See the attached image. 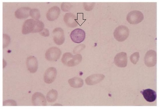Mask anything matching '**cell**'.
<instances>
[{"mask_svg": "<svg viewBox=\"0 0 160 109\" xmlns=\"http://www.w3.org/2000/svg\"><path fill=\"white\" fill-rule=\"evenodd\" d=\"M62 52L60 49L56 47H52L48 49L45 53V58L50 61H57L61 55Z\"/></svg>", "mask_w": 160, "mask_h": 109, "instance_id": "277c9868", "label": "cell"}, {"mask_svg": "<svg viewBox=\"0 0 160 109\" xmlns=\"http://www.w3.org/2000/svg\"><path fill=\"white\" fill-rule=\"evenodd\" d=\"M32 103L34 106H46V99L42 94L36 92L33 94L32 99Z\"/></svg>", "mask_w": 160, "mask_h": 109, "instance_id": "8fae6325", "label": "cell"}, {"mask_svg": "<svg viewBox=\"0 0 160 109\" xmlns=\"http://www.w3.org/2000/svg\"><path fill=\"white\" fill-rule=\"evenodd\" d=\"M26 65L28 70L31 73H35L37 71L38 64L37 59L35 57L31 56L28 58Z\"/></svg>", "mask_w": 160, "mask_h": 109, "instance_id": "7c38bea8", "label": "cell"}, {"mask_svg": "<svg viewBox=\"0 0 160 109\" xmlns=\"http://www.w3.org/2000/svg\"><path fill=\"white\" fill-rule=\"evenodd\" d=\"M60 13V8L57 6H54L50 8L46 14V17L48 21H54L59 17Z\"/></svg>", "mask_w": 160, "mask_h": 109, "instance_id": "9a60e30c", "label": "cell"}, {"mask_svg": "<svg viewBox=\"0 0 160 109\" xmlns=\"http://www.w3.org/2000/svg\"><path fill=\"white\" fill-rule=\"evenodd\" d=\"M85 46L84 44H80L76 47L74 49L73 52L74 54L80 52L85 48Z\"/></svg>", "mask_w": 160, "mask_h": 109, "instance_id": "4316f807", "label": "cell"}, {"mask_svg": "<svg viewBox=\"0 0 160 109\" xmlns=\"http://www.w3.org/2000/svg\"><path fill=\"white\" fill-rule=\"evenodd\" d=\"M145 65L148 67H152L156 65L157 62V52L152 49L148 51L144 58Z\"/></svg>", "mask_w": 160, "mask_h": 109, "instance_id": "5b68a950", "label": "cell"}, {"mask_svg": "<svg viewBox=\"0 0 160 109\" xmlns=\"http://www.w3.org/2000/svg\"><path fill=\"white\" fill-rule=\"evenodd\" d=\"M35 21L33 19H27L24 23L22 29V33L27 34L32 32L35 27Z\"/></svg>", "mask_w": 160, "mask_h": 109, "instance_id": "5bb4252c", "label": "cell"}, {"mask_svg": "<svg viewBox=\"0 0 160 109\" xmlns=\"http://www.w3.org/2000/svg\"><path fill=\"white\" fill-rule=\"evenodd\" d=\"M40 34L42 36L45 37L49 36L50 34L49 30L47 29H43Z\"/></svg>", "mask_w": 160, "mask_h": 109, "instance_id": "83f0119b", "label": "cell"}, {"mask_svg": "<svg viewBox=\"0 0 160 109\" xmlns=\"http://www.w3.org/2000/svg\"><path fill=\"white\" fill-rule=\"evenodd\" d=\"M53 39L55 43L58 45H62L65 41L64 32L60 28H55L52 32Z\"/></svg>", "mask_w": 160, "mask_h": 109, "instance_id": "ba28073f", "label": "cell"}, {"mask_svg": "<svg viewBox=\"0 0 160 109\" xmlns=\"http://www.w3.org/2000/svg\"><path fill=\"white\" fill-rule=\"evenodd\" d=\"M114 63L116 66L120 68L127 65L128 57L127 53L122 52L118 53L114 57Z\"/></svg>", "mask_w": 160, "mask_h": 109, "instance_id": "52a82bcc", "label": "cell"}, {"mask_svg": "<svg viewBox=\"0 0 160 109\" xmlns=\"http://www.w3.org/2000/svg\"><path fill=\"white\" fill-rule=\"evenodd\" d=\"M140 92L143 95L145 100L149 102H152L156 100L157 97V93L156 91L148 89L143 90Z\"/></svg>", "mask_w": 160, "mask_h": 109, "instance_id": "2e32d148", "label": "cell"}, {"mask_svg": "<svg viewBox=\"0 0 160 109\" xmlns=\"http://www.w3.org/2000/svg\"><path fill=\"white\" fill-rule=\"evenodd\" d=\"M82 59V56L80 54L73 55L71 53L67 52L63 54L61 60L64 65L71 67L78 65L81 62Z\"/></svg>", "mask_w": 160, "mask_h": 109, "instance_id": "6da1fadb", "label": "cell"}, {"mask_svg": "<svg viewBox=\"0 0 160 109\" xmlns=\"http://www.w3.org/2000/svg\"><path fill=\"white\" fill-rule=\"evenodd\" d=\"M70 36L72 41L76 43H80L84 40L86 33L83 29H76L71 32Z\"/></svg>", "mask_w": 160, "mask_h": 109, "instance_id": "8992f818", "label": "cell"}, {"mask_svg": "<svg viewBox=\"0 0 160 109\" xmlns=\"http://www.w3.org/2000/svg\"><path fill=\"white\" fill-rule=\"evenodd\" d=\"M31 9L30 8L28 7L19 8L15 12V16L19 19L27 18L30 16Z\"/></svg>", "mask_w": 160, "mask_h": 109, "instance_id": "e0dca14e", "label": "cell"}, {"mask_svg": "<svg viewBox=\"0 0 160 109\" xmlns=\"http://www.w3.org/2000/svg\"><path fill=\"white\" fill-rule=\"evenodd\" d=\"M72 7V5L69 3H63L61 5V9L64 12H69Z\"/></svg>", "mask_w": 160, "mask_h": 109, "instance_id": "7402d4cb", "label": "cell"}, {"mask_svg": "<svg viewBox=\"0 0 160 109\" xmlns=\"http://www.w3.org/2000/svg\"><path fill=\"white\" fill-rule=\"evenodd\" d=\"M3 106H17V104L15 101L9 100L3 102Z\"/></svg>", "mask_w": 160, "mask_h": 109, "instance_id": "484cf974", "label": "cell"}, {"mask_svg": "<svg viewBox=\"0 0 160 109\" xmlns=\"http://www.w3.org/2000/svg\"><path fill=\"white\" fill-rule=\"evenodd\" d=\"M57 74L56 69L53 67L48 68L45 71L44 75L45 82L48 84H50L54 82L56 78Z\"/></svg>", "mask_w": 160, "mask_h": 109, "instance_id": "30bf717a", "label": "cell"}, {"mask_svg": "<svg viewBox=\"0 0 160 109\" xmlns=\"http://www.w3.org/2000/svg\"><path fill=\"white\" fill-rule=\"evenodd\" d=\"M68 83L72 87L76 88L82 87L84 84L83 79L78 77H74L69 79Z\"/></svg>", "mask_w": 160, "mask_h": 109, "instance_id": "ac0fdd59", "label": "cell"}, {"mask_svg": "<svg viewBox=\"0 0 160 109\" xmlns=\"http://www.w3.org/2000/svg\"><path fill=\"white\" fill-rule=\"evenodd\" d=\"M44 28V24L41 21H35L34 29L32 33H40Z\"/></svg>", "mask_w": 160, "mask_h": 109, "instance_id": "ffe728a7", "label": "cell"}, {"mask_svg": "<svg viewBox=\"0 0 160 109\" xmlns=\"http://www.w3.org/2000/svg\"><path fill=\"white\" fill-rule=\"evenodd\" d=\"M139 58V54L138 52L133 54L130 57V60L134 64H136L138 61Z\"/></svg>", "mask_w": 160, "mask_h": 109, "instance_id": "603a6c76", "label": "cell"}, {"mask_svg": "<svg viewBox=\"0 0 160 109\" xmlns=\"http://www.w3.org/2000/svg\"><path fill=\"white\" fill-rule=\"evenodd\" d=\"M30 16L36 21H37L41 17L40 11L38 9H31L30 12Z\"/></svg>", "mask_w": 160, "mask_h": 109, "instance_id": "44dd1931", "label": "cell"}, {"mask_svg": "<svg viewBox=\"0 0 160 109\" xmlns=\"http://www.w3.org/2000/svg\"><path fill=\"white\" fill-rule=\"evenodd\" d=\"M3 48L6 47L10 42V39L8 36L6 34H3Z\"/></svg>", "mask_w": 160, "mask_h": 109, "instance_id": "d4e9b609", "label": "cell"}, {"mask_svg": "<svg viewBox=\"0 0 160 109\" xmlns=\"http://www.w3.org/2000/svg\"><path fill=\"white\" fill-rule=\"evenodd\" d=\"M64 20L67 26L71 28L76 27L79 24L77 17L71 13H67L65 15Z\"/></svg>", "mask_w": 160, "mask_h": 109, "instance_id": "9c48e42d", "label": "cell"}, {"mask_svg": "<svg viewBox=\"0 0 160 109\" xmlns=\"http://www.w3.org/2000/svg\"><path fill=\"white\" fill-rule=\"evenodd\" d=\"M144 17L140 11H134L129 13L127 16V20L132 24H137L142 22Z\"/></svg>", "mask_w": 160, "mask_h": 109, "instance_id": "3957f363", "label": "cell"}, {"mask_svg": "<svg viewBox=\"0 0 160 109\" xmlns=\"http://www.w3.org/2000/svg\"><path fill=\"white\" fill-rule=\"evenodd\" d=\"M58 96V93L57 91L55 90H52L47 94V100L49 102H54L57 100Z\"/></svg>", "mask_w": 160, "mask_h": 109, "instance_id": "d6986e66", "label": "cell"}, {"mask_svg": "<svg viewBox=\"0 0 160 109\" xmlns=\"http://www.w3.org/2000/svg\"><path fill=\"white\" fill-rule=\"evenodd\" d=\"M95 3H85L83 6L86 11H90L92 9L95 5Z\"/></svg>", "mask_w": 160, "mask_h": 109, "instance_id": "cb8c5ba5", "label": "cell"}, {"mask_svg": "<svg viewBox=\"0 0 160 109\" xmlns=\"http://www.w3.org/2000/svg\"><path fill=\"white\" fill-rule=\"evenodd\" d=\"M129 34L128 28L125 26L121 25L115 29L114 32V36L116 40L122 42L127 39Z\"/></svg>", "mask_w": 160, "mask_h": 109, "instance_id": "7a4b0ae2", "label": "cell"}, {"mask_svg": "<svg viewBox=\"0 0 160 109\" xmlns=\"http://www.w3.org/2000/svg\"><path fill=\"white\" fill-rule=\"evenodd\" d=\"M104 78L105 76L103 74H94L87 77L85 79V81L87 85L93 86L102 81Z\"/></svg>", "mask_w": 160, "mask_h": 109, "instance_id": "4fadbf2b", "label": "cell"}]
</instances>
